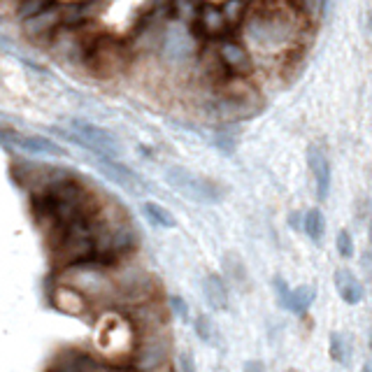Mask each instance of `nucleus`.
<instances>
[{
	"label": "nucleus",
	"mask_w": 372,
	"mask_h": 372,
	"mask_svg": "<svg viewBox=\"0 0 372 372\" xmlns=\"http://www.w3.org/2000/svg\"><path fill=\"white\" fill-rule=\"evenodd\" d=\"M244 31L256 47H263L268 54H279L296 47L300 38V12L298 7L279 5L274 0L254 3Z\"/></svg>",
	"instance_id": "1"
},
{
	"label": "nucleus",
	"mask_w": 372,
	"mask_h": 372,
	"mask_svg": "<svg viewBox=\"0 0 372 372\" xmlns=\"http://www.w3.org/2000/svg\"><path fill=\"white\" fill-rule=\"evenodd\" d=\"M130 61H133V49L126 40L100 33L93 35L91 42H88L82 63L93 77L112 79L126 73Z\"/></svg>",
	"instance_id": "2"
},
{
	"label": "nucleus",
	"mask_w": 372,
	"mask_h": 372,
	"mask_svg": "<svg viewBox=\"0 0 372 372\" xmlns=\"http://www.w3.org/2000/svg\"><path fill=\"white\" fill-rule=\"evenodd\" d=\"M108 268L110 265H105L95 259L82 261V263L68 265V268H61V281L82 291L88 300H110L119 294V284L112 279Z\"/></svg>",
	"instance_id": "3"
},
{
	"label": "nucleus",
	"mask_w": 372,
	"mask_h": 372,
	"mask_svg": "<svg viewBox=\"0 0 372 372\" xmlns=\"http://www.w3.org/2000/svg\"><path fill=\"white\" fill-rule=\"evenodd\" d=\"M165 180L175 191H180L182 196L196 202H221L226 196V186H221L217 180L186 170V167L180 165L165 167Z\"/></svg>",
	"instance_id": "4"
},
{
	"label": "nucleus",
	"mask_w": 372,
	"mask_h": 372,
	"mask_svg": "<svg viewBox=\"0 0 372 372\" xmlns=\"http://www.w3.org/2000/svg\"><path fill=\"white\" fill-rule=\"evenodd\" d=\"M68 26L66 21V7L58 3L47 5L44 10L35 12L21 19V31L33 44H47L54 42L56 35Z\"/></svg>",
	"instance_id": "5"
},
{
	"label": "nucleus",
	"mask_w": 372,
	"mask_h": 372,
	"mask_svg": "<svg viewBox=\"0 0 372 372\" xmlns=\"http://www.w3.org/2000/svg\"><path fill=\"white\" fill-rule=\"evenodd\" d=\"M58 133L61 135H66L68 140H73V143H77L79 147L93 152L95 156H114L117 158V154H119L117 138H114L110 130L95 126V123H91V121L73 119L70 121V133H66V130H58Z\"/></svg>",
	"instance_id": "6"
},
{
	"label": "nucleus",
	"mask_w": 372,
	"mask_h": 372,
	"mask_svg": "<svg viewBox=\"0 0 372 372\" xmlns=\"http://www.w3.org/2000/svg\"><path fill=\"white\" fill-rule=\"evenodd\" d=\"M167 351H170V335H165L163 326L161 329L143 331L135 344V351L130 353V363H133V368L143 370V372L156 370L158 366L165 363Z\"/></svg>",
	"instance_id": "7"
},
{
	"label": "nucleus",
	"mask_w": 372,
	"mask_h": 372,
	"mask_svg": "<svg viewBox=\"0 0 372 372\" xmlns=\"http://www.w3.org/2000/svg\"><path fill=\"white\" fill-rule=\"evenodd\" d=\"M193 38H198L202 42H221L226 38H233V31H230L228 19L224 14V7L221 3H205L202 12L198 16V21L191 26Z\"/></svg>",
	"instance_id": "8"
},
{
	"label": "nucleus",
	"mask_w": 372,
	"mask_h": 372,
	"mask_svg": "<svg viewBox=\"0 0 372 372\" xmlns=\"http://www.w3.org/2000/svg\"><path fill=\"white\" fill-rule=\"evenodd\" d=\"M219 49V56L224 61V66L228 70L230 77H249L254 73V58L252 51L247 49V44H242L235 38H226L221 42H215Z\"/></svg>",
	"instance_id": "9"
},
{
	"label": "nucleus",
	"mask_w": 372,
	"mask_h": 372,
	"mask_svg": "<svg viewBox=\"0 0 372 372\" xmlns=\"http://www.w3.org/2000/svg\"><path fill=\"white\" fill-rule=\"evenodd\" d=\"M272 286H274V294H277L279 305L284 309H289V312L298 314V316H305L307 309L312 307V303L316 300V289L309 286V284H303L298 289H289V284L284 279L274 277Z\"/></svg>",
	"instance_id": "10"
},
{
	"label": "nucleus",
	"mask_w": 372,
	"mask_h": 372,
	"mask_svg": "<svg viewBox=\"0 0 372 372\" xmlns=\"http://www.w3.org/2000/svg\"><path fill=\"white\" fill-rule=\"evenodd\" d=\"M307 167L309 175L314 180V191L319 200H326L331 193V182H333V172H331V158L326 154V149L321 145H309L307 147Z\"/></svg>",
	"instance_id": "11"
},
{
	"label": "nucleus",
	"mask_w": 372,
	"mask_h": 372,
	"mask_svg": "<svg viewBox=\"0 0 372 372\" xmlns=\"http://www.w3.org/2000/svg\"><path fill=\"white\" fill-rule=\"evenodd\" d=\"M3 140L5 145L14 143L16 149H24L29 154L38 156H51V158H66L68 152L61 145H56L54 140L44 138V135H21V133H12L10 128H3Z\"/></svg>",
	"instance_id": "12"
},
{
	"label": "nucleus",
	"mask_w": 372,
	"mask_h": 372,
	"mask_svg": "<svg viewBox=\"0 0 372 372\" xmlns=\"http://www.w3.org/2000/svg\"><path fill=\"white\" fill-rule=\"evenodd\" d=\"M98 167H100V172L108 177L110 182L123 186L126 191H133V193L147 191V182L135 170H130L128 165H123L119 158H114V156H98Z\"/></svg>",
	"instance_id": "13"
},
{
	"label": "nucleus",
	"mask_w": 372,
	"mask_h": 372,
	"mask_svg": "<svg viewBox=\"0 0 372 372\" xmlns=\"http://www.w3.org/2000/svg\"><path fill=\"white\" fill-rule=\"evenodd\" d=\"M51 305L63 314L82 316L88 309V298L82 294V291H77L75 286L66 284V281H58L54 294H51Z\"/></svg>",
	"instance_id": "14"
},
{
	"label": "nucleus",
	"mask_w": 372,
	"mask_h": 372,
	"mask_svg": "<svg viewBox=\"0 0 372 372\" xmlns=\"http://www.w3.org/2000/svg\"><path fill=\"white\" fill-rule=\"evenodd\" d=\"M333 281H335V289H338L340 298L347 305H358L363 300V296H366V289H363V284L356 279V274H353L351 270H347V268L335 270Z\"/></svg>",
	"instance_id": "15"
},
{
	"label": "nucleus",
	"mask_w": 372,
	"mask_h": 372,
	"mask_svg": "<svg viewBox=\"0 0 372 372\" xmlns=\"http://www.w3.org/2000/svg\"><path fill=\"white\" fill-rule=\"evenodd\" d=\"M205 3L207 0H167L165 14H167V19H172V21H180L184 26H193L198 21Z\"/></svg>",
	"instance_id": "16"
},
{
	"label": "nucleus",
	"mask_w": 372,
	"mask_h": 372,
	"mask_svg": "<svg viewBox=\"0 0 372 372\" xmlns=\"http://www.w3.org/2000/svg\"><path fill=\"white\" fill-rule=\"evenodd\" d=\"M221 7H224V14H226V19H228L230 31L237 33L247 24V19H249L252 0H224V3H221Z\"/></svg>",
	"instance_id": "17"
},
{
	"label": "nucleus",
	"mask_w": 372,
	"mask_h": 372,
	"mask_svg": "<svg viewBox=\"0 0 372 372\" xmlns=\"http://www.w3.org/2000/svg\"><path fill=\"white\" fill-rule=\"evenodd\" d=\"M202 289H205V298L210 307L215 309H226L228 307V289H226V281L219 277V274H207L205 281H202Z\"/></svg>",
	"instance_id": "18"
},
{
	"label": "nucleus",
	"mask_w": 372,
	"mask_h": 372,
	"mask_svg": "<svg viewBox=\"0 0 372 372\" xmlns=\"http://www.w3.org/2000/svg\"><path fill=\"white\" fill-rule=\"evenodd\" d=\"M224 270H226V277L233 281L237 289H249V274H247V268H244V261L240 256L235 254H226L224 256Z\"/></svg>",
	"instance_id": "19"
},
{
	"label": "nucleus",
	"mask_w": 372,
	"mask_h": 372,
	"mask_svg": "<svg viewBox=\"0 0 372 372\" xmlns=\"http://www.w3.org/2000/svg\"><path fill=\"white\" fill-rule=\"evenodd\" d=\"M143 215L149 219V224H154L158 228H175L177 226L175 217L163 205H158V202H145V205H143Z\"/></svg>",
	"instance_id": "20"
},
{
	"label": "nucleus",
	"mask_w": 372,
	"mask_h": 372,
	"mask_svg": "<svg viewBox=\"0 0 372 372\" xmlns=\"http://www.w3.org/2000/svg\"><path fill=\"white\" fill-rule=\"evenodd\" d=\"M305 233L307 237L312 242H321L324 240V233H326V219H324V212L314 207V210H309L307 215H305Z\"/></svg>",
	"instance_id": "21"
},
{
	"label": "nucleus",
	"mask_w": 372,
	"mask_h": 372,
	"mask_svg": "<svg viewBox=\"0 0 372 372\" xmlns=\"http://www.w3.org/2000/svg\"><path fill=\"white\" fill-rule=\"evenodd\" d=\"M329 353L335 363H347V356H349V344H347V338H344L342 333H331V342H329Z\"/></svg>",
	"instance_id": "22"
},
{
	"label": "nucleus",
	"mask_w": 372,
	"mask_h": 372,
	"mask_svg": "<svg viewBox=\"0 0 372 372\" xmlns=\"http://www.w3.org/2000/svg\"><path fill=\"white\" fill-rule=\"evenodd\" d=\"M196 333H198V338L202 342H210V344H217V338H219V333L215 329V324H212V319L210 316H198L196 319Z\"/></svg>",
	"instance_id": "23"
},
{
	"label": "nucleus",
	"mask_w": 372,
	"mask_h": 372,
	"mask_svg": "<svg viewBox=\"0 0 372 372\" xmlns=\"http://www.w3.org/2000/svg\"><path fill=\"white\" fill-rule=\"evenodd\" d=\"M338 252L342 259H351L353 256V240H351V235H349V230H340L338 233Z\"/></svg>",
	"instance_id": "24"
},
{
	"label": "nucleus",
	"mask_w": 372,
	"mask_h": 372,
	"mask_svg": "<svg viewBox=\"0 0 372 372\" xmlns=\"http://www.w3.org/2000/svg\"><path fill=\"white\" fill-rule=\"evenodd\" d=\"M84 366H86V358L82 356V353H75V358H70L61 368L49 370V372H84Z\"/></svg>",
	"instance_id": "25"
},
{
	"label": "nucleus",
	"mask_w": 372,
	"mask_h": 372,
	"mask_svg": "<svg viewBox=\"0 0 372 372\" xmlns=\"http://www.w3.org/2000/svg\"><path fill=\"white\" fill-rule=\"evenodd\" d=\"M167 303H170L172 312H175L177 316H182V319H186V316H189V305H186V303H184V300H182L180 296H170V300H167Z\"/></svg>",
	"instance_id": "26"
},
{
	"label": "nucleus",
	"mask_w": 372,
	"mask_h": 372,
	"mask_svg": "<svg viewBox=\"0 0 372 372\" xmlns=\"http://www.w3.org/2000/svg\"><path fill=\"white\" fill-rule=\"evenodd\" d=\"M180 366L184 372H196V361H193V353L191 351H184L180 356Z\"/></svg>",
	"instance_id": "27"
},
{
	"label": "nucleus",
	"mask_w": 372,
	"mask_h": 372,
	"mask_svg": "<svg viewBox=\"0 0 372 372\" xmlns=\"http://www.w3.org/2000/svg\"><path fill=\"white\" fill-rule=\"evenodd\" d=\"M217 147L221 149V152H226V154H233V149H235L233 140L226 138V135H219V138H217Z\"/></svg>",
	"instance_id": "28"
},
{
	"label": "nucleus",
	"mask_w": 372,
	"mask_h": 372,
	"mask_svg": "<svg viewBox=\"0 0 372 372\" xmlns=\"http://www.w3.org/2000/svg\"><path fill=\"white\" fill-rule=\"evenodd\" d=\"M54 3L63 5V7H82L86 3H91V0H54Z\"/></svg>",
	"instance_id": "29"
},
{
	"label": "nucleus",
	"mask_w": 372,
	"mask_h": 372,
	"mask_svg": "<svg viewBox=\"0 0 372 372\" xmlns=\"http://www.w3.org/2000/svg\"><path fill=\"white\" fill-rule=\"evenodd\" d=\"M289 224H291V228H300L305 224V217H300V215H296V212H291L289 215Z\"/></svg>",
	"instance_id": "30"
},
{
	"label": "nucleus",
	"mask_w": 372,
	"mask_h": 372,
	"mask_svg": "<svg viewBox=\"0 0 372 372\" xmlns=\"http://www.w3.org/2000/svg\"><path fill=\"white\" fill-rule=\"evenodd\" d=\"M368 240H370V254H372V221H370V228H368Z\"/></svg>",
	"instance_id": "31"
},
{
	"label": "nucleus",
	"mask_w": 372,
	"mask_h": 372,
	"mask_svg": "<svg viewBox=\"0 0 372 372\" xmlns=\"http://www.w3.org/2000/svg\"><path fill=\"white\" fill-rule=\"evenodd\" d=\"M363 372H372V358L366 361V366H363Z\"/></svg>",
	"instance_id": "32"
},
{
	"label": "nucleus",
	"mask_w": 372,
	"mask_h": 372,
	"mask_svg": "<svg viewBox=\"0 0 372 372\" xmlns=\"http://www.w3.org/2000/svg\"><path fill=\"white\" fill-rule=\"evenodd\" d=\"M112 372H143V370H135V368H133V370H112Z\"/></svg>",
	"instance_id": "33"
},
{
	"label": "nucleus",
	"mask_w": 372,
	"mask_h": 372,
	"mask_svg": "<svg viewBox=\"0 0 372 372\" xmlns=\"http://www.w3.org/2000/svg\"><path fill=\"white\" fill-rule=\"evenodd\" d=\"M370 351H372V331H370Z\"/></svg>",
	"instance_id": "34"
},
{
	"label": "nucleus",
	"mask_w": 372,
	"mask_h": 372,
	"mask_svg": "<svg viewBox=\"0 0 372 372\" xmlns=\"http://www.w3.org/2000/svg\"><path fill=\"white\" fill-rule=\"evenodd\" d=\"M286 372H298V370H286Z\"/></svg>",
	"instance_id": "35"
}]
</instances>
